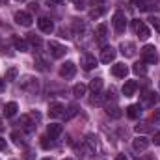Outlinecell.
<instances>
[{"instance_id": "cell-1", "label": "cell", "mask_w": 160, "mask_h": 160, "mask_svg": "<svg viewBox=\"0 0 160 160\" xmlns=\"http://www.w3.org/2000/svg\"><path fill=\"white\" fill-rule=\"evenodd\" d=\"M142 60H143V63H157L158 62V54H157L155 45H145L142 48Z\"/></svg>"}, {"instance_id": "cell-2", "label": "cell", "mask_w": 160, "mask_h": 160, "mask_svg": "<svg viewBox=\"0 0 160 160\" xmlns=\"http://www.w3.org/2000/svg\"><path fill=\"white\" fill-rule=\"evenodd\" d=\"M112 22H114V28L118 34H123L125 28H127V15L123 11H116L114 17H112Z\"/></svg>"}, {"instance_id": "cell-3", "label": "cell", "mask_w": 160, "mask_h": 160, "mask_svg": "<svg viewBox=\"0 0 160 160\" xmlns=\"http://www.w3.org/2000/svg\"><path fill=\"white\" fill-rule=\"evenodd\" d=\"M21 88L24 91H28V93H36L39 89V84H38V80L34 77H22L21 78Z\"/></svg>"}, {"instance_id": "cell-4", "label": "cell", "mask_w": 160, "mask_h": 160, "mask_svg": "<svg viewBox=\"0 0 160 160\" xmlns=\"http://www.w3.org/2000/svg\"><path fill=\"white\" fill-rule=\"evenodd\" d=\"M75 73H77V65L73 63V62H65L62 67H60V77L62 78H73L75 77Z\"/></svg>"}, {"instance_id": "cell-5", "label": "cell", "mask_w": 160, "mask_h": 160, "mask_svg": "<svg viewBox=\"0 0 160 160\" xmlns=\"http://www.w3.org/2000/svg\"><path fill=\"white\" fill-rule=\"evenodd\" d=\"M132 30L140 36V39H147V38L151 36L149 28H147L145 22H142V21H134V22H132Z\"/></svg>"}, {"instance_id": "cell-6", "label": "cell", "mask_w": 160, "mask_h": 160, "mask_svg": "<svg viewBox=\"0 0 160 160\" xmlns=\"http://www.w3.org/2000/svg\"><path fill=\"white\" fill-rule=\"evenodd\" d=\"M48 50H50V56H52V58H63L65 52H67V48H65L63 45L56 43V41H50V43H48Z\"/></svg>"}, {"instance_id": "cell-7", "label": "cell", "mask_w": 160, "mask_h": 160, "mask_svg": "<svg viewBox=\"0 0 160 160\" xmlns=\"http://www.w3.org/2000/svg\"><path fill=\"white\" fill-rule=\"evenodd\" d=\"M13 19H15V22H17V24H21V26H32V21H34V19H32V15H30V13H26V11H17Z\"/></svg>"}, {"instance_id": "cell-8", "label": "cell", "mask_w": 160, "mask_h": 160, "mask_svg": "<svg viewBox=\"0 0 160 160\" xmlns=\"http://www.w3.org/2000/svg\"><path fill=\"white\" fill-rule=\"evenodd\" d=\"M116 48L114 47H104L102 50H101V62L102 63H110V62H114L116 60Z\"/></svg>"}, {"instance_id": "cell-9", "label": "cell", "mask_w": 160, "mask_h": 160, "mask_svg": "<svg viewBox=\"0 0 160 160\" xmlns=\"http://www.w3.org/2000/svg\"><path fill=\"white\" fill-rule=\"evenodd\" d=\"M158 102V95L155 91H145L142 97V104L140 106H155Z\"/></svg>"}, {"instance_id": "cell-10", "label": "cell", "mask_w": 160, "mask_h": 160, "mask_svg": "<svg viewBox=\"0 0 160 160\" xmlns=\"http://www.w3.org/2000/svg\"><path fill=\"white\" fill-rule=\"evenodd\" d=\"M119 48H121V54L127 56V58H132V56L136 54V45H134L132 41H123L119 45Z\"/></svg>"}, {"instance_id": "cell-11", "label": "cell", "mask_w": 160, "mask_h": 160, "mask_svg": "<svg viewBox=\"0 0 160 160\" xmlns=\"http://www.w3.org/2000/svg\"><path fill=\"white\" fill-rule=\"evenodd\" d=\"M80 65H82L86 71H89V69L97 67V58H95V56H91V54H84V56H82V60H80Z\"/></svg>"}, {"instance_id": "cell-12", "label": "cell", "mask_w": 160, "mask_h": 160, "mask_svg": "<svg viewBox=\"0 0 160 160\" xmlns=\"http://www.w3.org/2000/svg\"><path fill=\"white\" fill-rule=\"evenodd\" d=\"M63 104L62 102H50V106H48V116L50 118H62L63 116Z\"/></svg>"}, {"instance_id": "cell-13", "label": "cell", "mask_w": 160, "mask_h": 160, "mask_svg": "<svg viewBox=\"0 0 160 160\" xmlns=\"http://www.w3.org/2000/svg\"><path fill=\"white\" fill-rule=\"evenodd\" d=\"M136 89H138V82L136 80H127L125 86H123V95L125 97H132L136 93Z\"/></svg>"}, {"instance_id": "cell-14", "label": "cell", "mask_w": 160, "mask_h": 160, "mask_svg": "<svg viewBox=\"0 0 160 160\" xmlns=\"http://www.w3.org/2000/svg\"><path fill=\"white\" fill-rule=\"evenodd\" d=\"M132 147H134V151H145L149 147V140L145 136H138V138H134Z\"/></svg>"}, {"instance_id": "cell-15", "label": "cell", "mask_w": 160, "mask_h": 160, "mask_svg": "<svg viewBox=\"0 0 160 160\" xmlns=\"http://www.w3.org/2000/svg\"><path fill=\"white\" fill-rule=\"evenodd\" d=\"M112 75L118 78H125L128 75V67L125 63H116V65H112Z\"/></svg>"}, {"instance_id": "cell-16", "label": "cell", "mask_w": 160, "mask_h": 160, "mask_svg": "<svg viewBox=\"0 0 160 160\" xmlns=\"http://www.w3.org/2000/svg\"><path fill=\"white\" fill-rule=\"evenodd\" d=\"M38 26H39L41 32H45V34H50V32L54 30L52 21H50V19H47V17H41L39 21H38Z\"/></svg>"}, {"instance_id": "cell-17", "label": "cell", "mask_w": 160, "mask_h": 160, "mask_svg": "<svg viewBox=\"0 0 160 160\" xmlns=\"http://www.w3.org/2000/svg\"><path fill=\"white\" fill-rule=\"evenodd\" d=\"M62 130H63V127L58 125V123H50V125L47 127V134L50 136V140H52V138H58V136L62 134Z\"/></svg>"}, {"instance_id": "cell-18", "label": "cell", "mask_w": 160, "mask_h": 160, "mask_svg": "<svg viewBox=\"0 0 160 160\" xmlns=\"http://www.w3.org/2000/svg\"><path fill=\"white\" fill-rule=\"evenodd\" d=\"M127 116H128L130 119L140 118V116H142V106H140V104H130V106L127 108Z\"/></svg>"}, {"instance_id": "cell-19", "label": "cell", "mask_w": 160, "mask_h": 160, "mask_svg": "<svg viewBox=\"0 0 160 160\" xmlns=\"http://www.w3.org/2000/svg\"><path fill=\"white\" fill-rule=\"evenodd\" d=\"M17 125H21V127H22V128H26V130H32L36 123H32V116L24 114V116H21V119H19V123H17Z\"/></svg>"}, {"instance_id": "cell-20", "label": "cell", "mask_w": 160, "mask_h": 160, "mask_svg": "<svg viewBox=\"0 0 160 160\" xmlns=\"http://www.w3.org/2000/svg\"><path fill=\"white\" fill-rule=\"evenodd\" d=\"M17 110H19L17 102H8V104L4 106V116H6V118H13V116L17 114Z\"/></svg>"}, {"instance_id": "cell-21", "label": "cell", "mask_w": 160, "mask_h": 160, "mask_svg": "<svg viewBox=\"0 0 160 160\" xmlns=\"http://www.w3.org/2000/svg\"><path fill=\"white\" fill-rule=\"evenodd\" d=\"M89 89H91V93H101V89H102V78H93L91 84H89Z\"/></svg>"}, {"instance_id": "cell-22", "label": "cell", "mask_w": 160, "mask_h": 160, "mask_svg": "<svg viewBox=\"0 0 160 160\" xmlns=\"http://www.w3.org/2000/svg\"><path fill=\"white\" fill-rule=\"evenodd\" d=\"M95 34H97V39H99L101 43H102V41L106 39V36H108L106 24H99V26H97V32H95Z\"/></svg>"}, {"instance_id": "cell-23", "label": "cell", "mask_w": 160, "mask_h": 160, "mask_svg": "<svg viewBox=\"0 0 160 160\" xmlns=\"http://www.w3.org/2000/svg\"><path fill=\"white\" fill-rule=\"evenodd\" d=\"M28 41H30V45H32V47H36L38 50L43 47V41H41V38H39V36H36V34H28Z\"/></svg>"}, {"instance_id": "cell-24", "label": "cell", "mask_w": 160, "mask_h": 160, "mask_svg": "<svg viewBox=\"0 0 160 160\" xmlns=\"http://www.w3.org/2000/svg\"><path fill=\"white\" fill-rule=\"evenodd\" d=\"M86 89H88V88H86L84 84H77V86L73 88V95H75L77 99H80V97H84V95H86Z\"/></svg>"}, {"instance_id": "cell-25", "label": "cell", "mask_w": 160, "mask_h": 160, "mask_svg": "<svg viewBox=\"0 0 160 160\" xmlns=\"http://www.w3.org/2000/svg\"><path fill=\"white\" fill-rule=\"evenodd\" d=\"M132 71L136 73V75H140V77H145V73H147V69H145V63L142 62H138V63H134V67H132Z\"/></svg>"}, {"instance_id": "cell-26", "label": "cell", "mask_w": 160, "mask_h": 160, "mask_svg": "<svg viewBox=\"0 0 160 160\" xmlns=\"http://www.w3.org/2000/svg\"><path fill=\"white\" fill-rule=\"evenodd\" d=\"M17 75H19V71H17V67H9V69L6 71V80H9V82H13V80L17 78Z\"/></svg>"}, {"instance_id": "cell-27", "label": "cell", "mask_w": 160, "mask_h": 160, "mask_svg": "<svg viewBox=\"0 0 160 160\" xmlns=\"http://www.w3.org/2000/svg\"><path fill=\"white\" fill-rule=\"evenodd\" d=\"M136 132H138V134L151 132V125H149V123H140V125H136Z\"/></svg>"}, {"instance_id": "cell-28", "label": "cell", "mask_w": 160, "mask_h": 160, "mask_svg": "<svg viewBox=\"0 0 160 160\" xmlns=\"http://www.w3.org/2000/svg\"><path fill=\"white\" fill-rule=\"evenodd\" d=\"M106 114H108L110 118L118 119V118H121V114H123V112H121V110L118 108V106H112V108H108V110H106Z\"/></svg>"}, {"instance_id": "cell-29", "label": "cell", "mask_w": 160, "mask_h": 160, "mask_svg": "<svg viewBox=\"0 0 160 160\" xmlns=\"http://www.w3.org/2000/svg\"><path fill=\"white\" fill-rule=\"evenodd\" d=\"M77 112H78V108L73 104V106H69V108H67V112H63V118H65V119H71L73 116H77Z\"/></svg>"}, {"instance_id": "cell-30", "label": "cell", "mask_w": 160, "mask_h": 160, "mask_svg": "<svg viewBox=\"0 0 160 160\" xmlns=\"http://www.w3.org/2000/svg\"><path fill=\"white\" fill-rule=\"evenodd\" d=\"M15 47H17V50H21V52H26L28 50V45H26V41H22V39H15Z\"/></svg>"}, {"instance_id": "cell-31", "label": "cell", "mask_w": 160, "mask_h": 160, "mask_svg": "<svg viewBox=\"0 0 160 160\" xmlns=\"http://www.w3.org/2000/svg\"><path fill=\"white\" fill-rule=\"evenodd\" d=\"M93 95H95V97H91V101H89L91 104H102V102H104V99H106V97H104V95H101V93H93Z\"/></svg>"}, {"instance_id": "cell-32", "label": "cell", "mask_w": 160, "mask_h": 160, "mask_svg": "<svg viewBox=\"0 0 160 160\" xmlns=\"http://www.w3.org/2000/svg\"><path fill=\"white\" fill-rule=\"evenodd\" d=\"M11 140H13L17 145H22V143H24V140H22V134H19V132H13V134H11Z\"/></svg>"}, {"instance_id": "cell-33", "label": "cell", "mask_w": 160, "mask_h": 160, "mask_svg": "<svg viewBox=\"0 0 160 160\" xmlns=\"http://www.w3.org/2000/svg\"><path fill=\"white\" fill-rule=\"evenodd\" d=\"M102 11H104L102 8H99V9H91V11H89V17H91V19H97V17L102 15Z\"/></svg>"}, {"instance_id": "cell-34", "label": "cell", "mask_w": 160, "mask_h": 160, "mask_svg": "<svg viewBox=\"0 0 160 160\" xmlns=\"http://www.w3.org/2000/svg\"><path fill=\"white\" fill-rule=\"evenodd\" d=\"M88 145L91 147V151L97 147V142H95V136H93V134H89V136H88Z\"/></svg>"}, {"instance_id": "cell-35", "label": "cell", "mask_w": 160, "mask_h": 160, "mask_svg": "<svg viewBox=\"0 0 160 160\" xmlns=\"http://www.w3.org/2000/svg\"><path fill=\"white\" fill-rule=\"evenodd\" d=\"M149 22H151L157 30H160V19H158V17H151V19H149Z\"/></svg>"}, {"instance_id": "cell-36", "label": "cell", "mask_w": 160, "mask_h": 160, "mask_svg": "<svg viewBox=\"0 0 160 160\" xmlns=\"http://www.w3.org/2000/svg\"><path fill=\"white\" fill-rule=\"evenodd\" d=\"M41 145H43L45 149H48V147H52V142L48 143V138H41Z\"/></svg>"}, {"instance_id": "cell-37", "label": "cell", "mask_w": 160, "mask_h": 160, "mask_svg": "<svg viewBox=\"0 0 160 160\" xmlns=\"http://www.w3.org/2000/svg\"><path fill=\"white\" fill-rule=\"evenodd\" d=\"M153 121H155V123H158V125H160V108H158V110H155V112H153Z\"/></svg>"}, {"instance_id": "cell-38", "label": "cell", "mask_w": 160, "mask_h": 160, "mask_svg": "<svg viewBox=\"0 0 160 160\" xmlns=\"http://www.w3.org/2000/svg\"><path fill=\"white\" fill-rule=\"evenodd\" d=\"M153 142H155L157 145H160V130L157 132V134H155V138H153Z\"/></svg>"}, {"instance_id": "cell-39", "label": "cell", "mask_w": 160, "mask_h": 160, "mask_svg": "<svg viewBox=\"0 0 160 160\" xmlns=\"http://www.w3.org/2000/svg\"><path fill=\"white\" fill-rule=\"evenodd\" d=\"M6 89V78H0V93Z\"/></svg>"}, {"instance_id": "cell-40", "label": "cell", "mask_w": 160, "mask_h": 160, "mask_svg": "<svg viewBox=\"0 0 160 160\" xmlns=\"http://www.w3.org/2000/svg\"><path fill=\"white\" fill-rule=\"evenodd\" d=\"M4 149H6V140L0 138V151H4Z\"/></svg>"}, {"instance_id": "cell-41", "label": "cell", "mask_w": 160, "mask_h": 160, "mask_svg": "<svg viewBox=\"0 0 160 160\" xmlns=\"http://www.w3.org/2000/svg\"><path fill=\"white\" fill-rule=\"evenodd\" d=\"M116 160H128V158H127L125 155H118V157H116Z\"/></svg>"}, {"instance_id": "cell-42", "label": "cell", "mask_w": 160, "mask_h": 160, "mask_svg": "<svg viewBox=\"0 0 160 160\" xmlns=\"http://www.w3.org/2000/svg\"><path fill=\"white\" fill-rule=\"evenodd\" d=\"M48 2H52V4H62L63 0H48Z\"/></svg>"}, {"instance_id": "cell-43", "label": "cell", "mask_w": 160, "mask_h": 160, "mask_svg": "<svg viewBox=\"0 0 160 160\" xmlns=\"http://www.w3.org/2000/svg\"><path fill=\"white\" fill-rule=\"evenodd\" d=\"M140 2H142V0H132V4H136V6H140Z\"/></svg>"}, {"instance_id": "cell-44", "label": "cell", "mask_w": 160, "mask_h": 160, "mask_svg": "<svg viewBox=\"0 0 160 160\" xmlns=\"http://www.w3.org/2000/svg\"><path fill=\"white\" fill-rule=\"evenodd\" d=\"M0 4H2V6H4V4H8V0H0Z\"/></svg>"}, {"instance_id": "cell-45", "label": "cell", "mask_w": 160, "mask_h": 160, "mask_svg": "<svg viewBox=\"0 0 160 160\" xmlns=\"http://www.w3.org/2000/svg\"><path fill=\"white\" fill-rule=\"evenodd\" d=\"M17 2H26V0H17Z\"/></svg>"}, {"instance_id": "cell-46", "label": "cell", "mask_w": 160, "mask_h": 160, "mask_svg": "<svg viewBox=\"0 0 160 160\" xmlns=\"http://www.w3.org/2000/svg\"><path fill=\"white\" fill-rule=\"evenodd\" d=\"M63 160H73V158H63Z\"/></svg>"}, {"instance_id": "cell-47", "label": "cell", "mask_w": 160, "mask_h": 160, "mask_svg": "<svg viewBox=\"0 0 160 160\" xmlns=\"http://www.w3.org/2000/svg\"><path fill=\"white\" fill-rule=\"evenodd\" d=\"M73 2H77V4H78V0H73Z\"/></svg>"}, {"instance_id": "cell-48", "label": "cell", "mask_w": 160, "mask_h": 160, "mask_svg": "<svg viewBox=\"0 0 160 160\" xmlns=\"http://www.w3.org/2000/svg\"><path fill=\"white\" fill-rule=\"evenodd\" d=\"M43 160H50V158H43Z\"/></svg>"}]
</instances>
